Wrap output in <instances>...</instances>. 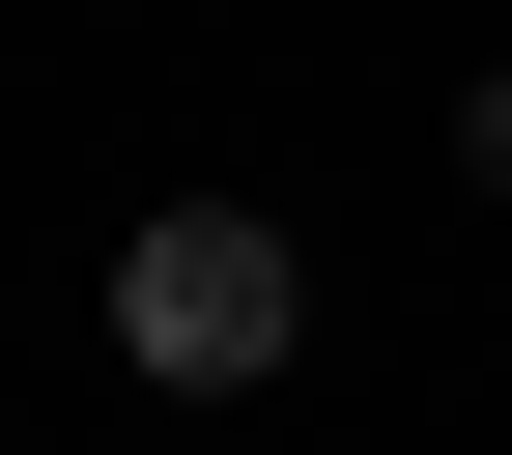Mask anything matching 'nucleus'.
<instances>
[{
    "mask_svg": "<svg viewBox=\"0 0 512 455\" xmlns=\"http://www.w3.org/2000/svg\"><path fill=\"white\" fill-rule=\"evenodd\" d=\"M285 313H313V285H285V228H256V200H171L143 256H114V342H143L171 399H256V370H285Z\"/></svg>",
    "mask_w": 512,
    "mask_h": 455,
    "instance_id": "obj_1",
    "label": "nucleus"
},
{
    "mask_svg": "<svg viewBox=\"0 0 512 455\" xmlns=\"http://www.w3.org/2000/svg\"><path fill=\"white\" fill-rule=\"evenodd\" d=\"M456 171H484V200H512V86H484V114H456Z\"/></svg>",
    "mask_w": 512,
    "mask_h": 455,
    "instance_id": "obj_2",
    "label": "nucleus"
}]
</instances>
